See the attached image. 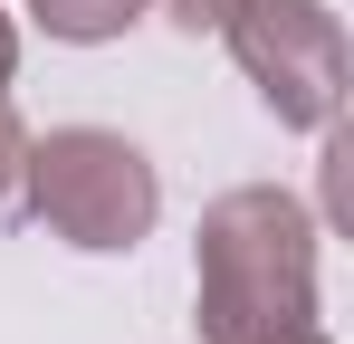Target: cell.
<instances>
[{"instance_id": "2", "label": "cell", "mask_w": 354, "mask_h": 344, "mask_svg": "<svg viewBox=\"0 0 354 344\" xmlns=\"http://www.w3.org/2000/svg\"><path fill=\"white\" fill-rule=\"evenodd\" d=\"M19 191H29V211L58 229L67 249H134L153 229V163L124 134H106V124L39 134L19 153Z\"/></svg>"}, {"instance_id": "3", "label": "cell", "mask_w": 354, "mask_h": 344, "mask_svg": "<svg viewBox=\"0 0 354 344\" xmlns=\"http://www.w3.org/2000/svg\"><path fill=\"white\" fill-rule=\"evenodd\" d=\"M239 67L259 77V96L278 106V124H335L345 106V29L316 0H230L221 10Z\"/></svg>"}, {"instance_id": "1", "label": "cell", "mask_w": 354, "mask_h": 344, "mask_svg": "<svg viewBox=\"0 0 354 344\" xmlns=\"http://www.w3.org/2000/svg\"><path fill=\"white\" fill-rule=\"evenodd\" d=\"M201 335L211 344H326L316 229L288 191H230L201 220Z\"/></svg>"}, {"instance_id": "5", "label": "cell", "mask_w": 354, "mask_h": 344, "mask_svg": "<svg viewBox=\"0 0 354 344\" xmlns=\"http://www.w3.org/2000/svg\"><path fill=\"white\" fill-rule=\"evenodd\" d=\"M19 153H29V134H19V115L0 106V191H10V182H19Z\"/></svg>"}, {"instance_id": "7", "label": "cell", "mask_w": 354, "mask_h": 344, "mask_svg": "<svg viewBox=\"0 0 354 344\" xmlns=\"http://www.w3.org/2000/svg\"><path fill=\"white\" fill-rule=\"evenodd\" d=\"M10 67H19V39H10V19H0V86H10Z\"/></svg>"}, {"instance_id": "4", "label": "cell", "mask_w": 354, "mask_h": 344, "mask_svg": "<svg viewBox=\"0 0 354 344\" xmlns=\"http://www.w3.org/2000/svg\"><path fill=\"white\" fill-rule=\"evenodd\" d=\"M29 10H39L48 39H77V48H86V39H124V29L144 19V0H29Z\"/></svg>"}, {"instance_id": "6", "label": "cell", "mask_w": 354, "mask_h": 344, "mask_svg": "<svg viewBox=\"0 0 354 344\" xmlns=\"http://www.w3.org/2000/svg\"><path fill=\"white\" fill-rule=\"evenodd\" d=\"M221 10L230 0H173V19H192V29H221Z\"/></svg>"}]
</instances>
